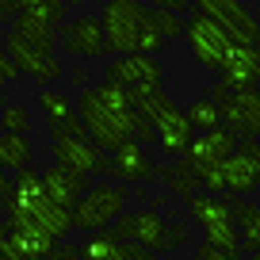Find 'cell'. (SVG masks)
<instances>
[{
	"label": "cell",
	"mask_w": 260,
	"mask_h": 260,
	"mask_svg": "<svg viewBox=\"0 0 260 260\" xmlns=\"http://www.w3.org/2000/svg\"><path fill=\"white\" fill-rule=\"evenodd\" d=\"M0 203H4V214H19V218L35 222L39 230H46V234L57 237V241L73 230L69 211H65V207H57L54 199L46 195L42 172L27 169V165H23V169H16V172H12V180L0 187Z\"/></svg>",
	"instance_id": "6da1fadb"
},
{
	"label": "cell",
	"mask_w": 260,
	"mask_h": 260,
	"mask_svg": "<svg viewBox=\"0 0 260 260\" xmlns=\"http://www.w3.org/2000/svg\"><path fill=\"white\" fill-rule=\"evenodd\" d=\"M237 146V134L230 126H211L203 130L199 138H191V146L184 149V165L195 172V180H199V187H207V191H226V180H222V161H226L230 153H234Z\"/></svg>",
	"instance_id": "7a4b0ae2"
},
{
	"label": "cell",
	"mask_w": 260,
	"mask_h": 260,
	"mask_svg": "<svg viewBox=\"0 0 260 260\" xmlns=\"http://www.w3.org/2000/svg\"><path fill=\"white\" fill-rule=\"evenodd\" d=\"M77 115H81V126L100 149L111 153L122 138L134 134V122H138V111L134 115H122L115 107H107L104 100L96 96V88H81L77 92Z\"/></svg>",
	"instance_id": "3957f363"
},
{
	"label": "cell",
	"mask_w": 260,
	"mask_h": 260,
	"mask_svg": "<svg viewBox=\"0 0 260 260\" xmlns=\"http://www.w3.org/2000/svg\"><path fill=\"white\" fill-rule=\"evenodd\" d=\"M138 115L149 122V126H153V142L161 146V153L180 157L187 146H191L195 126L187 122V115L180 111V107L172 104L169 96H165V88L153 92L149 100H142V104H138Z\"/></svg>",
	"instance_id": "277c9868"
},
{
	"label": "cell",
	"mask_w": 260,
	"mask_h": 260,
	"mask_svg": "<svg viewBox=\"0 0 260 260\" xmlns=\"http://www.w3.org/2000/svg\"><path fill=\"white\" fill-rule=\"evenodd\" d=\"M149 23L146 0H104L100 8V27H104V50L111 54H134L138 35Z\"/></svg>",
	"instance_id": "5b68a950"
},
{
	"label": "cell",
	"mask_w": 260,
	"mask_h": 260,
	"mask_svg": "<svg viewBox=\"0 0 260 260\" xmlns=\"http://www.w3.org/2000/svg\"><path fill=\"white\" fill-rule=\"evenodd\" d=\"M126 211V187L122 184H96V187H84V195L69 207V222L73 230H104L107 222H115L119 214Z\"/></svg>",
	"instance_id": "8992f818"
},
{
	"label": "cell",
	"mask_w": 260,
	"mask_h": 260,
	"mask_svg": "<svg viewBox=\"0 0 260 260\" xmlns=\"http://www.w3.org/2000/svg\"><path fill=\"white\" fill-rule=\"evenodd\" d=\"M115 237L122 241H138L153 252H172L180 241L187 237V226H169L157 211H134L126 218H115Z\"/></svg>",
	"instance_id": "52a82bcc"
},
{
	"label": "cell",
	"mask_w": 260,
	"mask_h": 260,
	"mask_svg": "<svg viewBox=\"0 0 260 260\" xmlns=\"http://www.w3.org/2000/svg\"><path fill=\"white\" fill-rule=\"evenodd\" d=\"M187 211L191 218L203 226L207 234V245L214 249H241V237H237V226H234V214H230V203L214 191H195L187 199Z\"/></svg>",
	"instance_id": "ba28073f"
},
{
	"label": "cell",
	"mask_w": 260,
	"mask_h": 260,
	"mask_svg": "<svg viewBox=\"0 0 260 260\" xmlns=\"http://www.w3.org/2000/svg\"><path fill=\"white\" fill-rule=\"evenodd\" d=\"M184 39H187V50H191L195 61L203 65V69H214V73L222 69V61H226L230 46H234V39H230V35L222 31V27L214 23L211 16H203L199 8L187 16V23H184Z\"/></svg>",
	"instance_id": "9c48e42d"
},
{
	"label": "cell",
	"mask_w": 260,
	"mask_h": 260,
	"mask_svg": "<svg viewBox=\"0 0 260 260\" xmlns=\"http://www.w3.org/2000/svg\"><path fill=\"white\" fill-rule=\"evenodd\" d=\"M61 19H65V4L61 0H46V4H35V8H19L12 16V31L39 50H54Z\"/></svg>",
	"instance_id": "30bf717a"
},
{
	"label": "cell",
	"mask_w": 260,
	"mask_h": 260,
	"mask_svg": "<svg viewBox=\"0 0 260 260\" xmlns=\"http://www.w3.org/2000/svg\"><path fill=\"white\" fill-rule=\"evenodd\" d=\"M218 115H222V126H230L237 138H260V84L222 92Z\"/></svg>",
	"instance_id": "8fae6325"
},
{
	"label": "cell",
	"mask_w": 260,
	"mask_h": 260,
	"mask_svg": "<svg viewBox=\"0 0 260 260\" xmlns=\"http://www.w3.org/2000/svg\"><path fill=\"white\" fill-rule=\"evenodd\" d=\"M195 8L203 12V16H211L214 23L234 42H241V46H252V42L260 39V19L249 12L245 0H195Z\"/></svg>",
	"instance_id": "7c38bea8"
},
{
	"label": "cell",
	"mask_w": 260,
	"mask_h": 260,
	"mask_svg": "<svg viewBox=\"0 0 260 260\" xmlns=\"http://www.w3.org/2000/svg\"><path fill=\"white\" fill-rule=\"evenodd\" d=\"M8 234L0 241V256L4 260H46V252L57 245V237H50L46 230H39L35 222L8 214Z\"/></svg>",
	"instance_id": "4fadbf2b"
},
{
	"label": "cell",
	"mask_w": 260,
	"mask_h": 260,
	"mask_svg": "<svg viewBox=\"0 0 260 260\" xmlns=\"http://www.w3.org/2000/svg\"><path fill=\"white\" fill-rule=\"evenodd\" d=\"M4 50H8V57L16 61L19 73L35 77L39 84H54V81H61V77H65V65L57 61L54 50H39V46H31V42L19 39L16 31L4 35Z\"/></svg>",
	"instance_id": "5bb4252c"
},
{
	"label": "cell",
	"mask_w": 260,
	"mask_h": 260,
	"mask_svg": "<svg viewBox=\"0 0 260 260\" xmlns=\"http://www.w3.org/2000/svg\"><path fill=\"white\" fill-rule=\"evenodd\" d=\"M222 180H226V191L234 195H252L260 187V142L256 138H237L234 153L222 161Z\"/></svg>",
	"instance_id": "9a60e30c"
},
{
	"label": "cell",
	"mask_w": 260,
	"mask_h": 260,
	"mask_svg": "<svg viewBox=\"0 0 260 260\" xmlns=\"http://www.w3.org/2000/svg\"><path fill=\"white\" fill-rule=\"evenodd\" d=\"M54 157H57L61 169H73V172H81V176H100V172H107L104 149H100L88 134H61V138H54Z\"/></svg>",
	"instance_id": "2e32d148"
},
{
	"label": "cell",
	"mask_w": 260,
	"mask_h": 260,
	"mask_svg": "<svg viewBox=\"0 0 260 260\" xmlns=\"http://www.w3.org/2000/svg\"><path fill=\"white\" fill-rule=\"evenodd\" d=\"M57 42L65 46V54L73 57H100L104 54V27H100L96 12H84V16L69 19L65 27H57Z\"/></svg>",
	"instance_id": "e0dca14e"
},
{
	"label": "cell",
	"mask_w": 260,
	"mask_h": 260,
	"mask_svg": "<svg viewBox=\"0 0 260 260\" xmlns=\"http://www.w3.org/2000/svg\"><path fill=\"white\" fill-rule=\"evenodd\" d=\"M107 172H111L115 180H122V184H138V180H153V161L146 157V146L130 134V138H122L119 146L111 149Z\"/></svg>",
	"instance_id": "ac0fdd59"
},
{
	"label": "cell",
	"mask_w": 260,
	"mask_h": 260,
	"mask_svg": "<svg viewBox=\"0 0 260 260\" xmlns=\"http://www.w3.org/2000/svg\"><path fill=\"white\" fill-rule=\"evenodd\" d=\"M161 61H157V54H115V61L107 65V77L104 81L119 84V88H134V84H146V81H161Z\"/></svg>",
	"instance_id": "d6986e66"
},
{
	"label": "cell",
	"mask_w": 260,
	"mask_h": 260,
	"mask_svg": "<svg viewBox=\"0 0 260 260\" xmlns=\"http://www.w3.org/2000/svg\"><path fill=\"white\" fill-rule=\"evenodd\" d=\"M245 84H260V69H256V61H252L249 46L234 42V46H230V54H226V61H222V69H218V84L211 88V96L218 100L222 92L245 88Z\"/></svg>",
	"instance_id": "ffe728a7"
},
{
	"label": "cell",
	"mask_w": 260,
	"mask_h": 260,
	"mask_svg": "<svg viewBox=\"0 0 260 260\" xmlns=\"http://www.w3.org/2000/svg\"><path fill=\"white\" fill-rule=\"evenodd\" d=\"M39 107H42V115H46V126H50L54 138H61V134H84L81 115H77V107L69 104L65 92H57V88L46 84V88L39 92Z\"/></svg>",
	"instance_id": "44dd1931"
},
{
	"label": "cell",
	"mask_w": 260,
	"mask_h": 260,
	"mask_svg": "<svg viewBox=\"0 0 260 260\" xmlns=\"http://www.w3.org/2000/svg\"><path fill=\"white\" fill-rule=\"evenodd\" d=\"M42 184H46V195L54 199L57 207H69L77 203L84 195V187H88V176H81V172H73V169H61V165H50L46 172H42Z\"/></svg>",
	"instance_id": "7402d4cb"
},
{
	"label": "cell",
	"mask_w": 260,
	"mask_h": 260,
	"mask_svg": "<svg viewBox=\"0 0 260 260\" xmlns=\"http://www.w3.org/2000/svg\"><path fill=\"white\" fill-rule=\"evenodd\" d=\"M226 203H230V214H234L241 249H260V207H252L249 199H241V195H234Z\"/></svg>",
	"instance_id": "603a6c76"
},
{
	"label": "cell",
	"mask_w": 260,
	"mask_h": 260,
	"mask_svg": "<svg viewBox=\"0 0 260 260\" xmlns=\"http://www.w3.org/2000/svg\"><path fill=\"white\" fill-rule=\"evenodd\" d=\"M31 157H35V146L27 138V130H0V169L4 172L31 165Z\"/></svg>",
	"instance_id": "cb8c5ba5"
},
{
	"label": "cell",
	"mask_w": 260,
	"mask_h": 260,
	"mask_svg": "<svg viewBox=\"0 0 260 260\" xmlns=\"http://www.w3.org/2000/svg\"><path fill=\"white\" fill-rule=\"evenodd\" d=\"M153 176L161 180L165 187H172V191H176L180 199H184V203H187V199H191L195 191H199V180H195V172H191V169H187V165H184V157H172L169 165H161V169H153Z\"/></svg>",
	"instance_id": "d4e9b609"
},
{
	"label": "cell",
	"mask_w": 260,
	"mask_h": 260,
	"mask_svg": "<svg viewBox=\"0 0 260 260\" xmlns=\"http://www.w3.org/2000/svg\"><path fill=\"white\" fill-rule=\"evenodd\" d=\"M77 249H81V260H115L119 237H115V230H92L88 241L77 245Z\"/></svg>",
	"instance_id": "484cf974"
},
{
	"label": "cell",
	"mask_w": 260,
	"mask_h": 260,
	"mask_svg": "<svg viewBox=\"0 0 260 260\" xmlns=\"http://www.w3.org/2000/svg\"><path fill=\"white\" fill-rule=\"evenodd\" d=\"M187 122H191L195 130H211V126H218L222 122V115H218V100L207 92V96H199V100H191L187 104Z\"/></svg>",
	"instance_id": "4316f807"
},
{
	"label": "cell",
	"mask_w": 260,
	"mask_h": 260,
	"mask_svg": "<svg viewBox=\"0 0 260 260\" xmlns=\"http://www.w3.org/2000/svg\"><path fill=\"white\" fill-rule=\"evenodd\" d=\"M149 19H153V27L161 31V39L184 35V19H180V12H172V8H149Z\"/></svg>",
	"instance_id": "83f0119b"
},
{
	"label": "cell",
	"mask_w": 260,
	"mask_h": 260,
	"mask_svg": "<svg viewBox=\"0 0 260 260\" xmlns=\"http://www.w3.org/2000/svg\"><path fill=\"white\" fill-rule=\"evenodd\" d=\"M0 126L4 130H31V111H27L23 104L0 107Z\"/></svg>",
	"instance_id": "f1b7e54d"
},
{
	"label": "cell",
	"mask_w": 260,
	"mask_h": 260,
	"mask_svg": "<svg viewBox=\"0 0 260 260\" xmlns=\"http://www.w3.org/2000/svg\"><path fill=\"white\" fill-rule=\"evenodd\" d=\"M115 260H157V252L146 249V245H138V241H122V237H119V252H115Z\"/></svg>",
	"instance_id": "f546056e"
},
{
	"label": "cell",
	"mask_w": 260,
	"mask_h": 260,
	"mask_svg": "<svg viewBox=\"0 0 260 260\" xmlns=\"http://www.w3.org/2000/svg\"><path fill=\"white\" fill-rule=\"evenodd\" d=\"M161 46H165V39H161V31L153 27V19H149V23L142 27V35H138V54H157Z\"/></svg>",
	"instance_id": "4dcf8cb0"
},
{
	"label": "cell",
	"mask_w": 260,
	"mask_h": 260,
	"mask_svg": "<svg viewBox=\"0 0 260 260\" xmlns=\"http://www.w3.org/2000/svg\"><path fill=\"white\" fill-rule=\"evenodd\" d=\"M195 260H245L241 256V249H214V245H199L195 249Z\"/></svg>",
	"instance_id": "1f68e13d"
},
{
	"label": "cell",
	"mask_w": 260,
	"mask_h": 260,
	"mask_svg": "<svg viewBox=\"0 0 260 260\" xmlns=\"http://www.w3.org/2000/svg\"><path fill=\"white\" fill-rule=\"evenodd\" d=\"M16 73H19V69H16V61L8 57V50L0 46V88H4L8 81H16Z\"/></svg>",
	"instance_id": "d6a6232c"
},
{
	"label": "cell",
	"mask_w": 260,
	"mask_h": 260,
	"mask_svg": "<svg viewBox=\"0 0 260 260\" xmlns=\"http://www.w3.org/2000/svg\"><path fill=\"white\" fill-rule=\"evenodd\" d=\"M46 260H81V249H73V245H61V241H57L54 249L46 252Z\"/></svg>",
	"instance_id": "836d02e7"
},
{
	"label": "cell",
	"mask_w": 260,
	"mask_h": 260,
	"mask_svg": "<svg viewBox=\"0 0 260 260\" xmlns=\"http://www.w3.org/2000/svg\"><path fill=\"white\" fill-rule=\"evenodd\" d=\"M88 81H92L88 69H73V73H69V84H73V88H88Z\"/></svg>",
	"instance_id": "e575fe53"
},
{
	"label": "cell",
	"mask_w": 260,
	"mask_h": 260,
	"mask_svg": "<svg viewBox=\"0 0 260 260\" xmlns=\"http://www.w3.org/2000/svg\"><path fill=\"white\" fill-rule=\"evenodd\" d=\"M146 4H153V8H172V12H184L187 0H146Z\"/></svg>",
	"instance_id": "d590c367"
},
{
	"label": "cell",
	"mask_w": 260,
	"mask_h": 260,
	"mask_svg": "<svg viewBox=\"0 0 260 260\" xmlns=\"http://www.w3.org/2000/svg\"><path fill=\"white\" fill-rule=\"evenodd\" d=\"M16 12H19V4H16V0H0V23H4V19H12Z\"/></svg>",
	"instance_id": "8d00e7d4"
},
{
	"label": "cell",
	"mask_w": 260,
	"mask_h": 260,
	"mask_svg": "<svg viewBox=\"0 0 260 260\" xmlns=\"http://www.w3.org/2000/svg\"><path fill=\"white\" fill-rule=\"evenodd\" d=\"M249 54H252V61H256V69H260V39H256V42L249 46Z\"/></svg>",
	"instance_id": "74e56055"
},
{
	"label": "cell",
	"mask_w": 260,
	"mask_h": 260,
	"mask_svg": "<svg viewBox=\"0 0 260 260\" xmlns=\"http://www.w3.org/2000/svg\"><path fill=\"white\" fill-rule=\"evenodd\" d=\"M19 8H35V4H46V0H16Z\"/></svg>",
	"instance_id": "f35d334b"
},
{
	"label": "cell",
	"mask_w": 260,
	"mask_h": 260,
	"mask_svg": "<svg viewBox=\"0 0 260 260\" xmlns=\"http://www.w3.org/2000/svg\"><path fill=\"white\" fill-rule=\"evenodd\" d=\"M65 8H73V4H96V0H61Z\"/></svg>",
	"instance_id": "ab89813d"
},
{
	"label": "cell",
	"mask_w": 260,
	"mask_h": 260,
	"mask_svg": "<svg viewBox=\"0 0 260 260\" xmlns=\"http://www.w3.org/2000/svg\"><path fill=\"white\" fill-rule=\"evenodd\" d=\"M4 234H8V222H4V218H0V241H4Z\"/></svg>",
	"instance_id": "60d3db41"
},
{
	"label": "cell",
	"mask_w": 260,
	"mask_h": 260,
	"mask_svg": "<svg viewBox=\"0 0 260 260\" xmlns=\"http://www.w3.org/2000/svg\"><path fill=\"white\" fill-rule=\"evenodd\" d=\"M4 184H8V176H4V169H0V187H4Z\"/></svg>",
	"instance_id": "b9f144b4"
},
{
	"label": "cell",
	"mask_w": 260,
	"mask_h": 260,
	"mask_svg": "<svg viewBox=\"0 0 260 260\" xmlns=\"http://www.w3.org/2000/svg\"><path fill=\"white\" fill-rule=\"evenodd\" d=\"M252 260H260V249H252Z\"/></svg>",
	"instance_id": "7bdbcfd3"
},
{
	"label": "cell",
	"mask_w": 260,
	"mask_h": 260,
	"mask_svg": "<svg viewBox=\"0 0 260 260\" xmlns=\"http://www.w3.org/2000/svg\"><path fill=\"white\" fill-rule=\"evenodd\" d=\"M0 107H4V104H0Z\"/></svg>",
	"instance_id": "ee69618b"
},
{
	"label": "cell",
	"mask_w": 260,
	"mask_h": 260,
	"mask_svg": "<svg viewBox=\"0 0 260 260\" xmlns=\"http://www.w3.org/2000/svg\"><path fill=\"white\" fill-rule=\"evenodd\" d=\"M0 260H4V256H0Z\"/></svg>",
	"instance_id": "f6af8a7d"
}]
</instances>
